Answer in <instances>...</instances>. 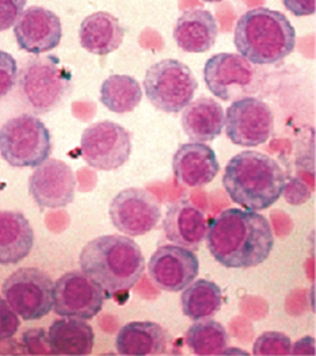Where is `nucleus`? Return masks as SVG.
Wrapping results in <instances>:
<instances>
[{"label": "nucleus", "instance_id": "0eeeda50", "mask_svg": "<svg viewBox=\"0 0 316 356\" xmlns=\"http://www.w3.org/2000/svg\"><path fill=\"white\" fill-rule=\"evenodd\" d=\"M144 88L155 108L177 114L194 99L198 81L182 61L166 58L150 67L144 77Z\"/></svg>", "mask_w": 316, "mask_h": 356}, {"label": "nucleus", "instance_id": "f257e3e1", "mask_svg": "<svg viewBox=\"0 0 316 356\" xmlns=\"http://www.w3.org/2000/svg\"><path fill=\"white\" fill-rule=\"evenodd\" d=\"M205 238L213 259L227 268L257 267L274 247L269 220L258 211L243 209H227L212 218Z\"/></svg>", "mask_w": 316, "mask_h": 356}, {"label": "nucleus", "instance_id": "5701e85b", "mask_svg": "<svg viewBox=\"0 0 316 356\" xmlns=\"http://www.w3.org/2000/svg\"><path fill=\"white\" fill-rule=\"evenodd\" d=\"M124 37L125 30L120 21L106 11L94 13L80 24V47L97 56H106L117 51Z\"/></svg>", "mask_w": 316, "mask_h": 356}, {"label": "nucleus", "instance_id": "f03ea898", "mask_svg": "<svg viewBox=\"0 0 316 356\" xmlns=\"http://www.w3.org/2000/svg\"><path fill=\"white\" fill-rule=\"evenodd\" d=\"M79 264L106 298L132 290L145 271L140 245L125 234H105L88 241L80 251Z\"/></svg>", "mask_w": 316, "mask_h": 356}, {"label": "nucleus", "instance_id": "473e14b6", "mask_svg": "<svg viewBox=\"0 0 316 356\" xmlns=\"http://www.w3.org/2000/svg\"><path fill=\"white\" fill-rule=\"evenodd\" d=\"M200 1H205V3H220V1H224V0H200Z\"/></svg>", "mask_w": 316, "mask_h": 356}, {"label": "nucleus", "instance_id": "dca6fc26", "mask_svg": "<svg viewBox=\"0 0 316 356\" xmlns=\"http://www.w3.org/2000/svg\"><path fill=\"white\" fill-rule=\"evenodd\" d=\"M13 27L19 49L30 54L53 51L63 38L60 18L41 6L27 7Z\"/></svg>", "mask_w": 316, "mask_h": 356}, {"label": "nucleus", "instance_id": "412c9836", "mask_svg": "<svg viewBox=\"0 0 316 356\" xmlns=\"http://www.w3.org/2000/svg\"><path fill=\"white\" fill-rule=\"evenodd\" d=\"M34 247V230L21 211H0V264H18Z\"/></svg>", "mask_w": 316, "mask_h": 356}, {"label": "nucleus", "instance_id": "f3484780", "mask_svg": "<svg viewBox=\"0 0 316 356\" xmlns=\"http://www.w3.org/2000/svg\"><path fill=\"white\" fill-rule=\"evenodd\" d=\"M173 172L186 187H204L220 172L216 153L204 143H187L173 157Z\"/></svg>", "mask_w": 316, "mask_h": 356}, {"label": "nucleus", "instance_id": "b1692460", "mask_svg": "<svg viewBox=\"0 0 316 356\" xmlns=\"http://www.w3.org/2000/svg\"><path fill=\"white\" fill-rule=\"evenodd\" d=\"M49 354L53 355H90L94 348L95 334L84 320L63 317L54 320L48 336Z\"/></svg>", "mask_w": 316, "mask_h": 356}, {"label": "nucleus", "instance_id": "bb28decb", "mask_svg": "<svg viewBox=\"0 0 316 356\" xmlns=\"http://www.w3.org/2000/svg\"><path fill=\"white\" fill-rule=\"evenodd\" d=\"M184 341L194 355H221L228 348L230 337L221 323L205 318L194 321L184 334Z\"/></svg>", "mask_w": 316, "mask_h": 356}, {"label": "nucleus", "instance_id": "9d476101", "mask_svg": "<svg viewBox=\"0 0 316 356\" xmlns=\"http://www.w3.org/2000/svg\"><path fill=\"white\" fill-rule=\"evenodd\" d=\"M105 301V291L83 271L67 273L53 283V310L57 316L93 320Z\"/></svg>", "mask_w": 316, "mask_h": 356}, {"label": "nucleus", "instance_id": "4be33fe9", "mask_svg": "<svg viewBox=\"0 0 316 356\" xmlns=\"http://www.w3.org/2000/svg\"><path fill=\"white\" fill-rule=\"evenodd\" d=\"M182 111L181 121L184 134L191 141L210 143L221 134L226 114L217 101L201 97L189 103Z\"/></svg>", "mask_w": 316, "mask_h": 356}, {"label": "nucleus", "instance_id": "aec40b11", "mask_svg": "<svg viewBox=\"0 0 316 356\" xmlns=\"http://www.w3.org/2000/svg\"><path fill=\"white\" fill-rule=\"evenodd\" d=\"M168 341V333L158 323L132 321L117 333L116 350L125 356L164 355Z\"/></svg>", "mask_w": 316, "mask_h": 356}, {"label": "nucleus", "instance_id": "20e7f679", "mask_svg": "<svg viewBox=\"0 0 316 356\" xmlns=\"http://www.w3.org/2000/svg\"><path fill=\"white\" fill-rule=\"evenodd\" d=\"M234 45L248 63L270 65L287 58L294 51L296 30L283 13L257 7L239 18Z\"/></svg>", "mask_w": 316, "mask_h": 356}, {"label": "nucleus", "instance_id": "cd10ccee", "mask_svg": "<svg viewBox=\"0 0 316 356\" xmlns=\"http://www.w3.org/2000/svg\"><path fill=\"white\" fill-rule=\"evenodd\" d=\"M292 341L283 332H264L253 346V354L257 356L290 355Z\"/></svg>", "mask_w": 316, "mask_h": 356}, {"label": "nucleus", "instance_id": "c756f323", "mask_svg": "<svg viewBox=\"0 0 316 356\" xmlns=\"http://www.w3.org/2000/svg\"><path fill=\"white\" fill-rule=\"evenodd\" d=\"M19 327V316L3 297H0V343L14 337Z\"/></svg>", "mask_w": 316, "mask_h": 356}, {"label": "nucleus", "instance_id": "1a4fd4ad", "mask_svg": "<svg viewBox=\"0 0 316 356\" xmlns=\"http://www.w3.org/2000/svg\"><path fill=\"white\" fill-rule=\"evenodd\" d=\"M80 153L91 168L113 171L123 167L132 153V134L113 121H101L84 129Z\"/></svg>", "mask_w": 316, "mask_h": 356}, {"label": "nucleus", "instance_id": "c85d7f7f", "mask_svg": "<svg viewBox=\"0 0 316 356\" xmlns=\"http://www.w3.org/2000/svg\"><path fill=\"white\" fill-rule=\"evenodd\" d=\"M18 64L7 51H0V99L11 92L17 84Z\"/></svg>", "mask_w": 316, "mask_h": 356}, {"label": "nucleus", "instance_id": "6e6552de", "mask_svg": "<svg viewBox=\"0 0 316 356\" xmlns=\"http://www.w3.org/2000/svg\"><path fill=\"white\" fill-rule=\"evenodd\" d=\"M1 294L25 321L41 320L53 309V280L45 271L35 267L14 271L4 280Z\"/></svg>", "mask_w": 316, "mask_h": 356}, {"label": "nucleus", "instance_id": "9b49d317", "mask_svg": "<svg viewBox=\"0 0 316 356\" xmlns=\"http://www.w3.org/2000/svg\"><path fill=\"white\" fill-rule=\"evenodd\" d=\"M224 127L232 144L254 148L270 138L274 130V115L267 103L244 97L230 104L226 111Z\"/></svg>", "mask_w": 316, "mask_h": 356}, {"label": "nucleus", "instance_id": "7ed1b4c3", "mask_svg": "<svg viewBox=\"0 0 316 356\" xmlns=\"http://www.w3.org/2000/svg\"><path fill=\"white\" fill-rule=\"evenodd\" d=\"M223 186L234 204L261 211L281 198L287 179L281 165L269 154L243 151L226 165Z\"/></svg>", "mask_w": 316, "mask_h": 356}, {"label": "nucleus", "instance_id": "2eb2a0df", "mask_svg": "<svg viewBox=\"0 0 316 356\" xmlns=\"http://www.w3.org/2000/svg\"><path fill=\"white\" fill-rule=\"evenodd\" d=\"M200 273V260L194 251L170 244L159 247L148 261V275L163 291L178 293L194 282Z\"/></svg>", "mask_w": 316, "mask_h": 356}, {"label": "nucleus", "instance_id": "a878e982", "mask_svg": "<svg viewBox=\"0 0 316 356\" xmlns=\"http://www.w3.org/2000/svg\"><path fill=\"white\" fill-rule=\"evenodd\" d=\"M141 99L143 88L129 75H111L102 83L100 90V101L116 114L132 113Z\"/></svg>", "mask_w": 316, "mask_h": 356}, {"label": "nucleus", "instance_id": "39448f33", "mask_svg": "<svg viewBox=\"0 0 316 356\" xmlns=\"http://www.w3.org/2000/svg\"><path fill=\"white\" fill-rule=\"evenodd\" d=\"M18 92L37 115L54 110L71 90V74L53 56L27 61L17 77Z\"/></svg>", "mask_w": 316, "mask_h": 356}, {"label": "nucleus", "instance_id": "2f4dec72", "mask_svg": "<svg viewBox=\"0 0 316 356\" xmlns=\"http://www.w3.org/2000/svg\"><path fill=\"white\" fill-rule=\"evenodd\" d=\"M283 4L294 17H308L315 14L316 0H283Z\"/></svg>", "mask_w": 316, "mask_h": 356}, {"label": "nucleus", "instance_id": "6ab92c4d", "mask_svg": "<svg viewBox=\"0 0 316 356\" xmlns=\"http://www.w3.org/2000/svg\"><path fill=\"white\" fill-rule=\"evenodd\" d=\"M219 26L211 11L186 10L175 22L173 37L180 49L187 53H205L216 44Z\"/></svg>", "mask_w": 316, "mask_h": 356}, {"label": "nucleus", "instance_id": "393cba45", "mask_svg": "<svg viewBox=\"0 0 316 356\" xmlns=\"http://www.w3.org/2000/svg\"><path fill=\"white\" fill-rule=\"evenodd\" d=\"M181 305L184 316L193 321L212 318L223 306V291L212 280H196L184 289Z\"/></svg>", "mask_w": 316, "mask_h": 356}, {"label": "nucleus", "instance_id": "423d86ee", "mask_svg": "<svg viewBox=\"0 0 316 356\" xmlns=\"http://www.w3.org/2000/svg\"><path fill=\"white\" fill-rule=\"evenodd\" d=\"M51 153L49 129L37 117L22 114L0 127V156L11 167L35 168L49 159Z\"/></svg>", "mask_w": 316, "mask_h": 356}, {"label": "nucleus", "instance_id": "4468645a", "mask_svg": "<svg viewBox=\"0 0 316 356\" xmlns=\"http://www.w3.org/2000/svg\"><path fill=\"white\" fill-rule=\"evenodd\" d=\"M77 178L72 168L57 159H47L29 178V194L41 209H63L75 200Z\"/></svg>", "mask_w": 316, "mask_h": 356}, {"label": "nucleus", "instance_id": "a211bd4d", "mask_svg": "<svg viewBox=\"0 0 316 356\" xmlns=\"http://www.w3.org/2000/svg\"><path fill=\"white\" fill-rule=\"evenodd\" d=\"M207 218L203 210L189 201L171 204L163 218V232L168 241L196 251L207 234Z\"/></svg>", "mask_w": 316, "mask_h": 356}, {"label": "nucleus", "instance_id": "f8f14e48", "mask_svg": "<svg viewBox=\"0 0 316 356\" xmlns=\"http://www.w3.org/2000/svg\"><path fill=\"white\" fill-rule=\"evenodd\" d=\"M109 217L113 227L125 236H144L158 227L161 207L157 197L145 188H125L110 202Z\"/></svg>", "mask_w": 316, "mask_h": 356}, {"label": "nucleus", "instance_id": "ddd939ff", "mask_svg": "<svg viewBox=\"0 0 316 356\" xmlns=\"http://www.w3.org/2000/svg\"><path fill=\"white\" fill-rule=\"evenodd\" d=\"M204 80L216 98L230 102L253 91L255 71L240 54L217 53L205 63Z\"/></svg>", "mask_w": 316, "mask_h": 356}, {"label": "nucleus", "instance_id": "7c9ffc66", "mask_svg": "<svg viewBox=\"0 0 316 356\" xmlns=\"http://www.w3.org/2000/svg\"><path fill=\"white\" fill-rule=\"evenodd\" d=\"M27 0H0V31L15 25L25 10Z\"/></svg>", "mask_w": 316, "mask_h": 356}]
</instances>
